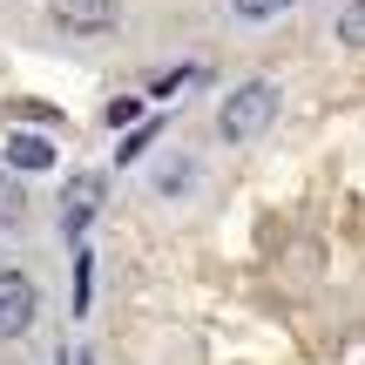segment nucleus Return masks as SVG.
Returning <instances> with one entry per match:
<instances>
[{
  "instance_id": "4",
  "label": "nucleus",
  "mask_w": 365,
  "mask_h": 365,
  "mask_svg": "<svg viewBox=\"0 0 365 365\" xmlns=\"http://www.w3.org/2000/svg\"><path fill=\"white\" fill-rule=\"evenodd\" d=\"M95 210H102V176H95V170H75V182H68V196H61V230L81 237L95 223Z\"/></svg>"
},
{
  "instance_id": "8",
  "label": "nucleus",
  "mask_w": 365,
  "mask_h": 365,
  "mask_svg": "<svg viewBox=\"0 0 365 365\" xmlns=\"http://www.w3.org/2000/svg\"><path fill=\"white\" fill-rule=\"evenodd\" d=\"M339 41L345 48H365V0H345L339 7Z\"/></svg>"
},
{
  "instance_id": "1",
  "label": "nucleus",
  "mask_w": 365,
  "mask_h": 365,
  "mask_svg": "<svg viewBox=\"0 0 365 365\" xmlns=\"http://www.w3.org/2000/svg\"><path fill=\"white\" fill-rule=\"evenodd\" d=\"M277 102H284V88H277L271 75L237 81V88L217 102V135H223V143H257V135L277 122Z\"/></svg>"
},
{
  "instance_id": "6",
  "label": "nucleus",
  "mask_w": 365,
  "mask_h": 365,
  "mask_svg": "<svg viewBox=\"0 0 365 365\" xmlns=\"http://www.w3.org/2000/svg\"><path fill=\"white\" fill-rule=\"evenodd\" d=\"M196 176H203V170H196L190 156H170V163L156 170V190H163V196H182V190H196Z\"/></svg>"
},
{
  "instance_id": "11",
  "label": "nucleus",
  "mask_w": 365,
  "mask_h": 365,
  "mask_svg": "<svg viewBox=\"0 0 365 365\" xmlns=\"http://www.w3.org/2000/svg\"><path fill=\"white\" fill-rule=\"evenodd\" d=\"M143 149H149V129H129V135H122V149H115V163H135Z\"/></svg>"
},
{
  "instance_id": "7",
  "label": "nucleus",
  "mask_w": 365,
  "mask_h": 365,
  "mask_svg": "<svg viewBox=\"0 0 365 365\" xmlns=\"http://www.w3.org/2000/svg\"><path fill=\"white\" fill-rule=\"evenodd\" d=\"M21 223H27V190L0 176V237H7V230H21Z\"/></svg>"
},
{
  "instance_id": "2",
  "label": "nucleus",
  "mask_w": 365,
  "mask_h": 365,
  "mask_svg": "<svg viewBox=\"0 0 365 365\" xmlns=\"http://www.w3.org/2000/svg\"><path fill=\"white\" fill-rule=\"evenodd\" d=\"M48 21L61 34H115L122 27V0H48Z\"/></svg>"
},
{
  "instance_id": "10",
  "label": "nucleus",
  "mask_w": 365,
  "mask_h": 365,
  "mask_svg": "<svg viewBox=\"0 0 365 365\" xmlns=\"http://www.w3.org/2000/svg\"><path fill=\"white\" fill-rule=\"evenodd\" d=\"M108 122H115V129H129V122H143V95H129V102H108Z\"/></svg>"
},
{
  "instance_id": "3",
  "label": "nucleus",
  "mask_w": 365,
  "mask_h": 365,
  "mask_svg": "<svg viewBox=\"0 0 365 365\" xmlns=\"http://www.w3.org/2000/svg\"><path fill=\"white\" fill-rule=\"evenodd\" d=\"M41 312V284L27 271H0V339H21Z\"/></svg>"
},
{
  "instance_id": "5",
  "label": "nucleus",
  "mask_w": 365,
  "mask_h": 365,
  "mask_svg": "<svg viewBox=\"0 0 365 365\" xmlns=\"http://www.w3.org/2000/svg\"><path fill=\"white\" fill-rule=\"evenodd\" d=\"M7 163H14V170H48L54 143H48V135H21V129H14L7 135Z\"/></svg>"
},
{
  "instance_id": "12",
  "label": "nucleus",
  "mask_w": 365,
  "mask_h": 365,
  "mask_svg": "<svg viewBox=\"0 0 365 365\" xmlns=\"http://www.w3.org/2000/svg\"><path fill=\"white\" fill-rule=\"evenodd\" d=\"M182 81H203V68H176V75H163V81H156V88H149V95H176Z\"/></svg>"
},
{
  "instance_id": "9",
  "label": "nucleus",
  "mask_w": 365,
  "mask_h": 365,
  "mask_svg": "<svg viewBox=\"0 0 365 365\" xmlns=\"http://www.w3.org/2000/svg\"><path fill=\"white\" fill-rule=\"evenodd\" d=\"M298 0H230L237 21H277V14H291Z\"/></svg>"
},
{
  "instance_id": "13",
  "label": "nucleus",
  "mask_w": 365,
  "mask_h": 365,
  "mask_svg": "<svg viewBox=\"0 0 365 365\" xmlns=\"http://www.w3.org/2000/svg\"><path fill=\"white\" fill-rule=\"evenodd\" d=\"M75 365H95V359H75Z\"/></svg>"
}]
</instances>
